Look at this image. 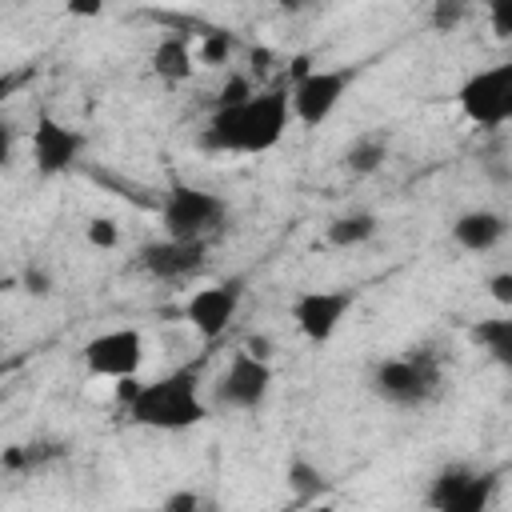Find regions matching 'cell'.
<instances>
[{
	"label": "cell",
	"mask_w": 512,
	"mask_h": 512,
	"mask_svg": "<svg viewBox=\"0 0 512 512\" xmlns=\"http://www.w3.org/2000/svg\"><path fill=\"white\" fill-rule=\"evenodd\" d=\"M292 108H288V88L272 84L252 92L240 104L212 108L208 124L200 128V148L208 152H232V156H260L280 144L288 132Z\"/></svg>",
	"instance_id": "obj_1"
},
{
	"label": "cell",
	"mask_w": 512,
	"mask_h": 512,
	"mask_svg": "<svg viewBox=\"0 0 512 512\" xmlns=\"http://www.w3.org/2000/svg\"><path fill=\"white\" fill-rule=\"evenodd\" d=\"M120 404L128 408V420L156 432H184L208 416L200 400L196 368H176L156 380H120L116 388Z\"/></svg>",
	"instance_id": "obj_2"
},
{
	"label": "cell",
	"mask_w": 512,
	"mask_h": 512,
	"mask_svg": "<svg viewBox=\"0 0 512 512\" xmlns=\"http://www.w3.org/2000/svg\"><path fill=\"white\" fill-rule=\"evenodd\" d=\"M372 392L396 408H424L444 392L440 356L428 348H408L404 356L384 360L372 372Z\"/></svg>",
	"instance_id": "obj_3"
},
{
	"label": "cell",
	"mask_w": 512,
	"mask_h": 512,
	"mask_svg": "<svg viewBox=\"0 0 512 512\" xmlns=\"http://www.w3.org/2000/svg\"><path fill=\"white\" fill-rule=\"evenodd\" d=\"M224 216H228V204L216 192L192 188V184L168 188L164 204H160V224H164L168 240H200V244H208V236L216 228H224Z\"/></svg>",
	"instance_id": "obj_4"
},
{
	"label": "cell",
	"mask_w": 512,
	"mask_h": 512,
	"mask_svg": "<svg viewBox=\"0 0 512 512\" xmlns=\"http://www.w3.org/2000/svg\"><path fill=\"white\" fill-rule=\"evenodd\" d=\"M456 100H460V112L476 128H504L512 120V64L500 60L492 68L472 72L460 84Z\"/></svg>",
	"instance_id": "obj_5"
},
{
	"label": "cell",
	"mask_w": 512,
	"mask_h": 512,
	"mask_svg": "<svg viewBox=\"0 0 512 512\" xmlns=\"http://www.w3.org/2000/svg\"><path fill=\"white\" fill-rule=\"evenodd\" d=\"M352 84V72L348 68H316V72H300L296 84L288 88V108L300 124L308 128H320L344 100Z\"/></svg>",
	"instance_id": "obj_6"
},
{
	"label": "cell",
	"mask_w": 512,
	"mask_h": 512,
	"mask_svg": "<svg viewBox=\"0 0 512 512\" xmlns=\"http://www.w3.org/2000/svg\"><path fill=\"white\" fill-rule=\"evenodd\" d=\"M84 368L88 376H104V380H136L140 364H144V332L140 328H108L100 336H92L84 348Z\"/></svg>",
	"instance_id": "obj_7"
},
{
	"label": "cell",
	"mask_w": 512,
	"mask_h": 512,
	"mask_svg": "<svg viewBox=\"0 0 512 512\" xmlns=\"http://www.w3.org/2000/svg\"><path fill=\"white\" fill-rule=\"evenodd\" d=\"M492 492H496V472H476V468L452 464L432 480L428 504H432V512H488Z\"/></svg>",
	"instance_id": "obj_8"
},
{
	"label": "cell",
	"mask_w": 512,
	"mask_h": 512,
	"mask_svg": "<svg viewBox=\"0 0 512 512\" xmlns=\"http://www.w3.org/2000/svg\"><path fill=\"white\" fill-rule=\"evenodd\" d=\"M240 300H244V276H228L220 284H204L188 296L184 304V316L188 324L204 336V340H220L228 332V324L236 320L240 312Z\"/></svg>",
	"instance_id": "obj_9"
},
{
	"label": "cell",
	"mask_w": 512,
	"mask_h": 512,
	"mask_svg": "<svg viewBox=\"0 0 512 512\" xmlns=\"http://www.w3.org/2000/svg\"><path fill=\"white\" fill-rule=\"evenodd\" d=\"M268 392H272V364L248 356L244 348L232 352L224 376L216 380V400L236 412H256V408H264Z\"/></svg>",
	"instance_id": "obj_10"
},
{
	"label": "cell",
	"mask_w": 512,
	"mask_h": 512,
	"mask_svg": "<svg viewBox=\"0 0 512 512\" xmlns=\"http://www.w3.org/2000/svg\"><path fill=\"white\" fill-rule=\"evenodd\" d=\"M352 292L348 288H308L292 300V320L300 328L304 340L312 344H328L336 336V328L344 324L348 308H352Z\"/></svg>",
	"instance_id": "obj_11"
},
{
	"label": "cell",
	"mask_w": 512,
	"mask_h": 512,
	"mask_svg": "<svg viewBox=\"0 0 512 512\" xmlns=\"http://www.w3.org/2000/svg\"><path fill=\"white\" fill-rule=\"evenodd\" d=\"M84 136L76 128H68L64 120H56L52 112H40L32 124V160L44 176H60L80 160Z\"/></svg>",
	"instance_id": "obj_12"
},
{
	"label": "cell",
	"mask_w": 512,
	"mask_h": 512,
	"mask_svg": "<svg viewBox=\"0 0 512 512\" xmlns=\"http://www.w3.org/2000/svg\"><path fill=\"white\" fill-rule=\"evenodd\" d=\"M140 264L148 276L176 284V280H192L204 264H208V244L200 240H152L140 248Z\"/></svg>",
	"instance_id": "obj_13"
},
{
	"label": "cell",
	"mask_w": 512,
	"mask_h": 512,
	"mask_svg": "<svg viewBox=\"0 0 512 512\" xmlns=\"http://www.w3.org/2000/svg\"><path fill=\"white\" fill-rule=\"evenodd\" d=\"M504 232H508V220L492 208H472L452 220V240L464 252H492L504 240Z\"/></svg>",
	"instance_id": "obj_14"
},
{
	"label": "cell",
	"mask_w": 512,
	"mask_h": 512,
	"mask_svg": "<svg viewBox=\"0 0 512 512\" xmlns=\"http://www.w3.org/2000/svg\"><path fill=\"white\" fill-rule=\"evenodd\" d=\"M192 44H188V36H164L160 44H156V52H152V72L160 76V80H168V84H180V80H188L192 76Z\"/></svg>",
	"instance_id": "obj_15"
},
{
	"label": "cell",
	"mask_w": 512,
	"mask_h": 512,
	"mask_svg": "<svg viewBox=\"0 0 512 512\" xmlns=\"http://www.w3.org/2000/svg\"><path fill=\"white\" fill-rule=\"evenodd\" d=\"M344 168L352 172V176H372L384 160H388V136L384 132H364V136H356L348 148H344Z\"/></svg>",
	"instance_id": "obj_16"
},
{
	"label": "cell",
	"mask_w": 512,
	"mask_h": 512,
	"mask_svg": "<svg viewBox=\"0 0 512 512\" xmlns=\"http://www.w3.org/2000/svg\"><path fill=\"white\" fill-rule=\"evenodd\" d=\"M376 216L372 212H344V216H336V220H328V228H324V240L332 244V248H360V244H368L372 236H376Z\"/></svg>",
	"instance_id": "obj_17"
},
{
	"label": "cell",
	"mask_w": 512,
	"mask_h": 512,
	"mask_svg": "<svg viewBox=\"0 0 512 512\" xmlns=\"http://www.w3.org/2000/svg\"><path fill=\"white\" fill-rule=\"evenodd\" d=\"M472 340H476V344H480L496 364L512 368V316H508V312L480 320V324L472 328Z\"/></svg>",
	"instance_id": "obj_18"
},
{
	"label": "cell",
	"mask_w": 512,
	"mask_h": 512,
	"mask_svg": "<svg viewBox=\"0 0 512 512\" xmlns=\"http://www.w3.org/2000/svg\"><path fill=\"white\" fill-rule=\"evenodd\" d=\"M324 484H328V480H324V472H320L316 464H308V460H300V456H296V460L288 464V488H292V492H296L300 500L316 496V492H320Z\"/></svg>",
	"instance_id": "obj_19"
},
{
	"label": "cell",
	"mask_w": 512,
	"mask_h": 512,
	"mask_svg": "<svg viewBox=\"0 0 512 512\" xmlns=\"http://www.w3.org/2000/svg\"><path fill=\"white\" fill-rule=\"evenodd\" d=\"M232 32H204V40H200V60L204 64H224L228 56H232Z\"/></svg>",
	"instance_id": "obj_20"
},
{
	"label": "cell",
	"mask_w": 512,
	"mask_h": 512,
	"mask_svg": "<svg viewBox=\"0 0 512 512\" xmlns=\"http://www.w3.org/2000/svg\"><path fill=\"white\" fill-rule=\"evenodd\" d=\"M84 236H88L92 248H116L120 244V228H116L112 216H92L88 228H84Z\"/></svg>",
	"instance_id": "obj_21"
},
{
	"label": "cell",
	"mask_w": 512,
	"mask_h": 512,
	"mask_svg": "<svg viewBox=\"0 0 512 512\" xmlns=\"http://www.w3.org/2000/svg\"><path fill=\"white\" fill-rule=\"evenodd\" d=\"M256 88L248 84V76H232L224 88H220V96H216V108H224V104H240V100H248Z\"/></svg>",
	"instance_id": "obj_22"
},
{
	"label": "cell",
	"mask_w": 512,
	"mask_h": 512,
	"mask_svg": "<svg viewBox=\"0 0 512 512\" xmlns=\"http://www.w3.org/2000/svg\"><path fill=\"white\" fill-rule=\"evenodd\" d=\"M204 504H200V492H192V488H180V492H172L168 500H164V508L160 512H200Z\"/></svg>",
	"instance_id": "obj_23"
},
{
	"label": "cell",
	"mask_w": 512,
	"mask_h": 512,
	"mask_svg": "<svg viewBox=\"0 0 512 512\" xmlns=\"http://www.w3.org/2000/svg\"><path fill=\"white\" fill-rule=\"evenodd\" d=\"M488 296L500 304V308H512V272H496L488 280Z\"/></svg>",
	"instance_id": "obj_24"
},
{
	"label": "cell",
	"mask_w": 512,
	"mask_h": 512,
	"mask_svg": "<svg viewBox=\"0 0 512 512\" xmlns=\"http://www.w3.org/2000/svg\"><path fill=\"white\" fill-rule=\"evenodd\" d=\"M12 152H16V124L0 116V168L12 160Z\"/></svg>",
	"instance_id": "obj_25"
},
{
	"label": "cell",
	"mask_w": 512,
	"mask_h": 512,
	"mask_svg": "<svg viewBox=\"0 0 512 512\" xmlns=\"http://www.w3.org/2000/svg\"><path fill=\"white\" fill-rule=\"evenodd\" d=\"M488 16H492L496 36H500V40H508V36H512V4H496Z\"/></svg>",
	"instance_id": "obj_26"
},
{
	"label": "cell",
	"mask_w": 512,
	"mask_h": 512,
	"mask_svg": "<svg viewBox=\"0 0 512 512\" xmlns=\"http://www.w3.org/2000/svg\"><path fill=\"white\" fill-rule=\"evenodd\" d=\"M24 288L36 292V296H48V292H52V280H48L44 268H28V272H24Z\"/></svg>",
	"instance_id": "obj_27"
},
{
	"label": "cell",
	"mask_w": 512,
	"mask_h": 512,
	"mask_svg": "<svg viewBox=\"0 0 512 512\" xmlns=\"http://www.w3.org/2000/svg\"><path fill=\"white\" fill-rule=\"evenodd\" d=\"M244 352L256 356V360H268V364H272V340H268V336H248Z\"/></svg>",
	"instance_id": "obj_28"
},
{
	"label": "cell",
	"mask_w": 512,
	"mask_h": 512,
	"mask_svg": "<svg viewBox=\"0 0 512 512\" xmlns=\"http://www.w3.org/2000/svg\"><path fill=\"white\" fill-rule=\"evenodd\" d=\"M432 16H436V24H440V28H452V24L464 16V8H460V4H436V12H432Z\"/></svg>",
	"instance_id": "obj_29"
},
{
	"label": "cell",
	"mask_w": 512,
	"mask_h": 512,
	"mask_svg": "<svg viewBox=\"0 0 512 512\" xmlns=\"http://www.w3.org/2000/svg\"><path fill=\"white\" fill-rule=\"evenodd\" d=\"M4 92H8V84H4V80H0V100H4Z\"/></svg>",
	"instance_id": "obj_30"
}]
</instances>
